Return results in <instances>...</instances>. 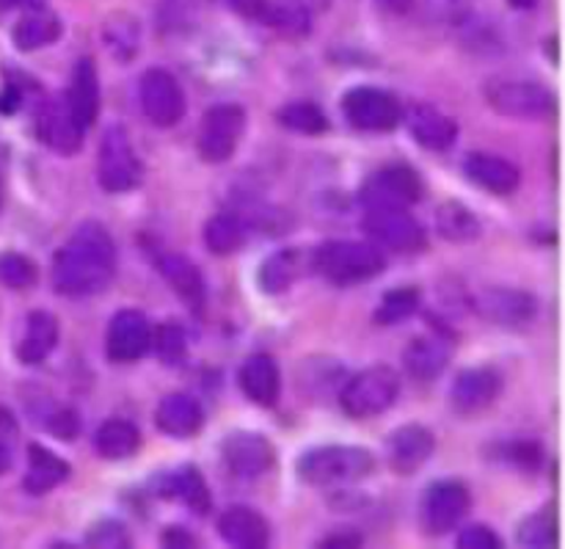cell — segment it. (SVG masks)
<instances>
[{"label": "cell", "mask_w": 565, "mask_h": 549, "mask_svg": "<svg viewBox=\"0 0 565 549\" xmlns=\"http://www.w3.org/2000/svg\"><path fill=\"white\" fill-rule=\"evenodd\" d=\"M116 276V243L99 221H83L53 254V287L66 298L97 296Z\"/></svg>", "instance_id": "cell-1"}, {"label": "cell", "mask_w": 565, "mask_h": 549, "mask_svg": "<svg viewBox=\"0 0 565 549\" xmlns=\"http://www.w3.org/2000/svg\"><path fill=\"white\" fill-rule=\"evenodd\" d=\"M315 274L334 287H356L384 274L386 257L375 243L329 241L315 252Z\"/></svg>", "instance_id": "cell-2"}, {"label": "cell", "mask_w": 565, "mask_h": 549, "mask_svg": "<svg viewBox=\"0 0 565 549\" xmlns=\"http://www.w3.org/2000/svg\"><path fill=\"white\" fill-rule=\"evenodd\" d=\"M375 469V456L359 445L312 447L296 462V473L309 486H345L367 478Z\"/></svg>", "instance_id": "cell-3"}, {"label": "cell", "mask_w": 565, "mask_h": 549, "mask_svg": "<svg viewBox=\"0 0 565 549\" xmlns=\"http://www.w3.org/2000/svg\"><path fill=\"white\" fill-rule=\"evenodd\" d=\"M401 395V376L390 365H373L340 387V407L348 418L367 420L384 414Z\"/></svg>", "instance_id": "cell-4"}, {"label": "cell", "mask_w": 565, "mask_h": 549, "mask_svg": "<svg viewBox=\"0 0 565 549\" xmlns=\"http://www.w3.org/2000/svg\"><path fill=\"white\" fill-rule=\"evenodd\" d=\"M97 182L105 193H110V197L136 191L143 182V163L136 155L130 133L121 125H116V122L105 127L103 141H99Z\"/></svg>", "instance_id": "cell-5"}, {"label": "cell", "mask_w": 565, "mask_h": 549, "mask_svg": "<svg viewBox=\"0 0 565 549\" xmlns=\"http://www.w3.org/2000/svg\"><path fill=\"white\" fill-rule=\"evenodd\" d=\"M246 122V108L237 103H218L204 110L196 136V149L204 163H226L235 158Z\"/></svg>", "instance_id": "cell-6"}, {"label": "cell", "mask_w": 565, "mask_h": 549, "mask_svg": "<svg viewBox=\"0 0 565 549\" xmlns=\"http://www.w3.org/2000/svg\"><path fill=\"white\" fill-rule=\"evenodd\" d=\"M486 103L497 114L508 119H550L557 110V97L544 86L533 81H489L483 88Z\"/></svg>", "instance_id": "cell-7"}, {"label": "cell", "mask_w": 565, "mask_h": 549, "mask_svg": "<svg viewBox=\"0 0 565 549\" xmlns=\"http://www.w3.org/2000/svg\"><path fill=\"white\" fill-rule=\"evenodd\" d=\"M362 232L379 249L414 254L425 249V230L408 208H364Z\"/></svg>", "instance_id": "cell-8"}, {"label": "cell", "mask_w": 565, "mask_h": 549, "mask_svg": "<svg viewBox=\"0 0 565 549\" xmlns=\"http://www.w3.org/2000/svg\"><path fill=\"white\" fill-rule=\"evenodd\" d=\"M469 508H472V495L461 481H434L419 500V525L428 536H447L463 522Z\"/></svg>", "instance_id": "cell-9"}, {"label": "cell", "mask_w": 565, "mask_h": 549, "mask_svg": "<svg viewBox=\"0 0 565 549\" xmlns=\"http://www.w3.org/2000/svg\"><path fill=\"white\" fill-rule=\"evenodd\" d=\"M138 103H141V114L147 116L149 125L158 130L180 125L188 108L180 81L163 66H152L143 72L138 81Z\"/></svg>", "instance_id": "cell-10"}, {"label": "cell", "mask_w": 565, "mask_h": 549, "mask_svg": "<svg viewBox=\"0 0 565 549\" xmlns=\"http://www.w3.org/2000/svg\"><path fill=\"white\" fill-rule=\"evenodd\" d=\"M423 191L425 186L417 169L406 163H395L375 169L362 182L359 202L364 208H408V204H417L423 199Z\"/></svg>", "instance_id": "cell-11"}, {"label": "cell", "mask_w": 565, "mask_h": 549, "mask_svg": "<svg viewBox=\"0 0 565 549\" xmlns=\"http://www.w3.org/2000/svg\"><path fill=\"white\" fill-rule=\"evenodd\" d=\"M342 114L362 133H392L401 125L403 105L384 88L356 86L342 97Z\"/></svg>", "instance_id": "cell-12"}, {"label": "cell", "mask_w": 565, "mask_h": 549, "mask_svg": "<svg viewBox=\"0 0 565 549\" xmlns=\"http://www.w3.org/2000/svg\"><path fill=\"white\" fill-rule=\"evenodd\" d=\"M221 458L237 478H263L276 464V447L257 431H230L221 442Z\"/></svg>", "instance_id": "cell-13"}, {"label": "cell", "mask_w": 565, "mask_h": 549, "mask_svg": "<svg viewBox=\"0 0 565 549\" xmlns=\"http://www.w3.org/2000/svg\"><path fill=\"white\" fill-rule=\"evenodd\" d=\"M502 373L491 365H475V368H463L456 376L450 387V407L452 412L461 418H475L483 414L486 409L494 407L497 398L502 395Z\"/></svg>", "instance_id": "cell-14"}, {"label": "cell", "mask_w": 565, "mask_h": 549, "mask_svg": "<svg viewBox=\"0 0 565 549\" xmlns=\"http://www.w3.org/2000/svg\"><path fill=\"white\" fill-rule=\"evenodd\" d=\"M36 136L50 152L61 155V158H72V155H77L83 149V138H86V133H83L81 127H77V122L72 119L64 94H58V97H47L39 103Z\"/></svg>", "instance_id": "cell-15"}, {"label": "cell", "mask_w": 565, "mask_h": 549, "mask_svg": "<svg viewBox=\"0 0 565 549\" xmlns=\"http://www.w3.org/2000/svg\"><path fill=\"white\" fill-rule=\"evenodd\" d=\"M475 309L480 318L494 326H505V329L530 326L539 315L535 296H530L527 291H516V287H483L475 296Z\"/></svg>", "instance_id": "cell-16"}, {"label": "cell", "mask_w": 565, "mask_h": 549, "mask_svg": "<svg viewBox=\"0 0 565 549\" xmlns=\"http://www.w3.org/2000/svg\"><path fill=\"white\" fill-rule=\"evenodd\" d=\"M226 3L243 20L259 22V25L287 33V36L303 39L312 31V14L292 0H226Z\"/></svg>", "instance_id": "cell-17"}, {"label": "cell", "mask_w": 565, "mask_h": 549, "mask_svg": "<svg viewBox=\"0 0 565 549\" xmlns=\"http://www.w3.org/2000/svg\"><path fill=\"white\" fill-rule=\"evenodd\" d=\"M152 348V326L147 315L138 309H119L108 324V337H105V351L116 365L138 362Z\"/></svg>", "instance_id": "cell-18"}, {"label": "cell", "mask_w": 565, "mask_h": 549, "mask_svg": "<svg viewBox=\"0 0 565 549\" xmlns=\"http://www.w3.org/2000/svg\"><path fill=\"white\" fill-rule=\"evenodd\" d=\"M452 359V335L445 326H434L414 337L403 351V368L417 381H436Z\"/></svg>", "instance_id": "cell-19"}, {"label": "cell", "mask_w": 565, "mask_h": 549, "mask_svg": "<svg viewBox=\"0 0 565 549\" xmlns=\"http://www.w3.org/2000/svg\"><path fill=\"white\" fill-rule=\"evenodd\" d=\"M401 122H406L408 133L414 141L428 152H447L456 147L458 141V125L456 119L445 114V110L434 108L430 103H412L403 110Z\"/></svg>", "instance_id": "cell-20"}, {"label": "cell", "mask_w": 565, "mask_h": 549, "mask_svg": "<svg viewBox=\"0 0 565 549\" xmlns=\"http://www.w3.org/2000/svg\"><path fill=\"white\" fill-rule=\"evenodd\" d=\"M436 453V436L434 431L425 429L419 423L401 425L395 434L386 440V458H390V467L397 475H414L430 462V456Z\"/></svg>", "instance_id": "cell-21"}, {"label": "cell", "mask_w": 565, "mask_h": 549, "mask_svg": "<svg viewBox=\"0 0 565 549\" xmlns=\"http://www.w3.org/2000/svg\"><path fill=\"white\" fill-rule=\"evenodd\" d=\"M66 105H70L72 119L77 122L83 133L92 130L99 119V103H103V94H99V75L94 59L83 55L75 61L70 77V88L64 92Z\"/></svg>", "instance_id": "cell-22"}, {"label": "cell", "mask_w": 565, "mask_h": 549, "mask_svg": "<svg viewBox=\"0 0 565 549\" xmlns=\"http://www.w3.org/2000/svg\"><path fill=\"white\" fill-rule=\"evenodd\" d=\"M152 492L160 500L182 503V506L191 508L199 517L210 514V508H213V495H210L207 481H204L202 469L193 467V464H185V467L158 475L152 484Z\"/></svg>", "instance_id": "cell-23"}, {"label": "cell", "mask_w": 565, "mask_h": 549, "mask_svg": "<svg viewBox=\"0 0 565 549\" xmlns=\"http://www.w3.org/2000/svg\"><path fill=\"white\" fill-rule=\"evenodd\" d=\"M158 271L166 279V285L177 293V298H180L191 313H204V304H207V285H204V276L202 271L196 268V263H191L185 254L169 252L160 254Z\"/></svg>", "instance_id": "cell-24"}, {"label": "cell", "mask_w": 565, "mask_h": 549, "mask_svg": "<svg viewBox=\"0 0 565 549\" xmlns=\"http://www.w3.org/2000/svg\"><path fill=\"white\" fill-rule=\"evenodd\" d=\"M463 171L475 186L483 191L494 193V197H511L519 186H522V171L516 163L508 158L489 152H469L463 160Z\"/></svg>", "instance_id": "cell-25"}, {"label": "cell", "mask_w": 565, "mask_h": 549, "mask_svg": "<svg viewBox=\"0 0 565 549\" xmlns=\"http://www.w3.org/2000/svg\"><path fill=\"white\" fill-rule=\"evenodd\" d=\"M154 423L171 440H193L204 425L202 403L193 395H188V392H169L158 403Z\"/></svg>", "instance_id": "cell-26"}, {"label": "cell", "mask_w": 565, "mask_h": 549, "mask_svg": "<svg viewBox=\"0 0 565 549\" xmlns=\"http://www.w3.org/2000/svg\"><path fill=\"white\" fill-rule=\"evenodd\" d=\"M237 381H241L243 395L252 403H257V407H276V401L281 395L279 362L270 353H254V357H248L243 362Z\"/></svg>", "instance_id": "cell-27"}, {"label": "cell", "mask_w": 565, "mask_h": 549, "mask_svg": "<svg viewBox=\"0 0 565 549\" xmlns=\"http://www.w3.org/2000/svg\"><path fill=\"white\" fill-rule=\"evenodd\" d=\"M221 539L235 549H265L270 545V525L254 508L232 506L218 519Z\"/></svg>", "instance_id": "cell-28"}, {"label": "cell", "mask_w": 565, "mask_h": 549, "mask_svg": "<svg viewBox=\"0 0 565 549\" xmlns=\"http://www.w3.org/2000/svg\"><path fill=\"white\" fill-rule=\"evenodd\" d=\"M61 33H64V22L47 6H36V9H25V14L17 20L11 39H14V47L22 53H33V50H42L47 44L58 42Z\"/></svg>", "instance_id": "cell-29"}, {"label": "cell", "mask_w": 565, "mask_h": 549, "mask_svg": "<svg viewBox=\"0 0 565 549\" xmlns=\"http://www.w3.org/2000/svg\"><path fill=\"white\" fill-rule=\"evenodd\" d=\"M72 475V467L61 456H55L53 451H47L44 445H31L28 447V473L22 478V489L33 497L50 495L53 489H58L61 484H66V478Z\"/></svg>", "instance_id": "cell-30"}, {"label": "cell", "mask_w": 565, "mask_h": 549, "mask_svg": "<svg viewBox=\"0 0 565 549\" xmlns=\"http://www.w3.org/2000/svg\"><path fill=\"white\" fill-rule=\"evenodd\" d=\"M58 346V320L55 315L36 309V313L28 315L25 331H22V340L17 346V359L22 365H42L50 353Z\"/></svg>", "instance_id": "cell-31"}, {"label": "cell", "mask_w": 565, "mask_h": 549, "mask_svg": "<svg viewBox=\"0 0 565 549\" xmlns=\"http://www.w3.org/2000/svg\"><path fill=\"white\" fill-rule=\"evenodd\" d=\"M303 274V254L298 249H281V252L270 254L263 260L257 271L259 291L268 296H281L290 291Z\"/></svg>", "instance_id": "cell-32"}, {"label": "cell", "mask_w": 565, "mask_h": 549, "mask_svg": "<svg viewBox=\"0 0 565 549\" xmlns=\"http://www.w3.org/2000/svg\"><path fill=\"white\" fill-rule=\"evenodd\" d=\"M94 447L105 462H125V458L136 456L141 447V431L130 420H105L94 434Z\"/></svg>", "instance_id": "cell-33"}, {"label": "cell", "mask_w": 565, "mask_h": 549, "mask_svg": "<svg viewBox=\"0 0 565 549\" xmlns=\"http://www.w3.org/2000/svg\"><path fill=\"white\" fill-rule=\"evenodd\" d=\"M248 237V224L243 221L241 213L235 210H224V213H215L213 219H207L204 224V246L207 252H213L215 257H230L237 249H243Z\"/></svg>", "instance_id": "cell-34"}, {"label": "cell", "mask_w": 565, "mask_h": 549, "mask_svg": "<svg viewBox=\"0 0 565 549\" xmlns=\"http://www.w3.org/2000/svg\"><path fill=\"white\" fill-rule=\"evenodd\" d=\"M436 232L450 243H475L483 235L478 215L458 199H447L436 210Z\"/></svg>", "instance_id": "cell-35"}, {"label": "cell", "mask_w": 565, "mask_h": 549, "mask_svg": "<svg viewBox=\"0 0 565 549\" xmlns=\"http://www.w3.org/2000/svg\"><path fill=\"white\" fill-rule=\"evenodd\" d=\"M103 42L116 61H125L127 64V61H132L138 42H141V25H138L136 17L127 14V11H114V14L103 22Z\"/></svg>", "instance_id": "cell-36"}, {"label": "cell", "mask_w": 565, "mask_h": 549, "mask_svg": "<svg viewBox=\"0 0 565 549\" xmlns=\"http://www.w3.org/2000/svg\"><path fill=\"white\" fill-rule=\"evenodd\" d=\"M276 122L285 130L298 133V136H323L329 133V116L312 99H292L285 108L276 110Z\"/></svg>", "instance_id": "cell-37"}, {"label": "cell", "mask_w": 565, "mask_h": 549, "mask_svg": "<svg viewBox=\"0 0 565 549\" xmlns=\"http://www.w3.org/2000/svg\"><path fill=\"white\" fill-rule=\"evenodd\" d=\"M419 304H423L419 287H395V291L384 293L379 309L373 313V320L379 326H397L412 318L419 309Z\"/></svg>", "instance_id": "cell-38"}, {"label": "cell", "mask_w": 565, "mask_h": 549, "mask_svg": "<svg viewBox=\"0 0 565 549\" xmlns=\"http://www.w3.org/2000/svg\"><path fill=\"white\" fill-rule=\"evenodd\" d=\"M152 348L166 368H177V365L185 362L188 357L185 329H182L177 320H169V324L158 326V331H152Z\"/></svg>", "instance_id": "cell-39"}, {"label": "cell", "mask_w": 565, "mask_h": 549, "mask_svg": "<svg viewBox=\"0 0 565 549\" xmlns=\"http://www.w3.org/2000/svg\"><path fill=\"white\" fill-rule=\"evenodd\" d=\"M519 545L530 549H552L557 547V519L555 511H535L519 525Z\"/></svg>", "instance_id": "cell-40"}, {"label": "cell", "mask_w": 565, "mask_h": 549, "mask_svg": "<svg viewBox=\"0 0 565 549\" xmlns=\"http://www.w3.org/2000/svg\"><path fill=\"white\" fill-rule=\"evenodd\" d=\"M36 279L39 268L31 257L20 252H0V285L9 291H28Z\"/></svg>", "instance_id": "cell-41"}, {"label": "cell", "mask_w": 565, "mask_h": 549, "mask_svg": "<svg viewBox=\"0 0 565 549\" xmlns=\"http://www.w3.org/2000/svg\"><path fill=\"white\" fill-rule=\"evenodd\" d=\"M458 33H461L463 42L480 55H489V53H497V50H502L500 33L494 31V25H491L489 20H483V17L478 14L463 17V20L458 22Z\"/></svg>", "instance_id": "cell-42"}, {"label": "cell", "mask_w": 565, "mask_h": 549, "mask_svg": "<svg viewBox=\"0 0 565 549\" xmlns=\"http://www.w3.org/2000/svg\"><path fill=\"white\" fill-rule=\"evenodd\" d=\"M497 458L508 462L511 467L522 469V473H539L541 464H544V447L539 442L530 440H513V442H502L497 447Z\"/></svg>", "instance_id": "cell-43"}, {"label": "cell", "mask_w": 565, "mask_h": 549, "mask_svg": "<svg viewBox=\"0 0 565 549\" xmlns=\"http://www.w3.org/2000/svg\"><path fill=\"white\" fill-rule=\"evenodd\" d=\"M86 547L92 549H130L132 536L119 519H97L86 530Z\"/></svg>", "instance_id": "cell-44"}, {"label": "cell", "mask_w": 565, "mask_h": 549, "mask_svg": "<svg viewBox=\"0 0 565 549\" xmlns=\"http://www.w3.org/2000/svg\"><path fill=\"white\" fill-rule=\"evenodd\" d=\"M44 425H47V431L55 436V440H64V442L75 440L77 431H81V420H77L75 409L70 407H55L53 412L44 418Z\"/></svg>", "instance_id": "cell-45"}, {"label": "cell", "mask_w": 565, "mask_h": 549, "mask_svg": "<svg viewBox=\"0 0 565 549\" xmlns=\"http://www.w3.org/2000/svg\"><path fill=\"white\" fill-rule=\"evenodd\" d=\"M458 549H502V539L489 525H469L458 536Z\"/></svg>", "instance_id": "cell-46"}, {"label": "cell", "mask_w": 565, "mask_h": 549, "mask_svg": "<svg viewBox=\"0 0 565 549\" xmlns=\"http://www.w3.org/2000/svg\"><path fill=\"white\" fill-rule=\"evenodd\" d=\"M22 105V86L20 81H14V77H9V81L3 83V88H0V114L3 116H11L17 114Z\"/></svg>", "instance_id": "cell-47"}, {"label": "cell", "mask_w": 565, "mask_h": 549, "mask_svg": "<svg viewBox=\"0 0 565 549\" xmlns=\"http://www.w3.org/2000/svg\"><path fill=\"white\" fill-rule=\"evenodd\" d=\"M160 541H163V547H169V549H196L199 547L196 536L188 534V530H182V528L163 530Z\"/></svg>", "instance_id": "cell-48"}, {"label": "cell", "mask_w": 565, "mask_h": 549, "mask_svg": "<svg viewBox=\"0 0 565 549\" xmlns=\"http://www.w3.org/2000/svg\"><path fill=\"white\" fill-rule=\"evenodd\" d=\"M318 547H326V549H342V547H348V549H356V547H362V536H356V534H340V536H329V539H323V541H320Z\"/></svg>", "instance_id": "cell-49"}, {"label": "cell", "mask_w": 565, "mask_h": 549, "mask_svg": "<svg viewBox=\"0 0 565 549\" xmlns=\"http://www.w3.org/2000/svg\"><path fill=\"white\" fill-rule=\"evenodd\" d=\"M373 3L379 6L384 14H392V17H403L414 9V0H373Z\"/></svg>", "instance_id": "cell-50"}, {"label": "cell", "mask_w": 565, "mask_h": 549, "mask_svg": "<svg viewBox=\"0 0 565 549\" xmlns=\"http://www.w3.org/2000/svg\"><path fill=\"white\" fill-rule=\"evenodd\" d=\"M0 6L6 9H36V6H44V0H0Z\"/></svg>", "instance_id": "cell-51"}, {"label": "cell", "mask_w": 565, "mask_h": 549, "mask_svg": "<svg viewBox=\"0 0 565 549\" xmlns=\"http://www.w3.org/2000/svg\"><path fill=\"white\" fill-rule=\"evenodd\" d=\"M292 3L303 6V9H307L309 14H312V11H326V9H329L331 0H292Z\"/></svg>", "instance_id": "cell-52"}, {"label": "cell", "mask_w": 565, "mask_h": 549, "mask_svg": "<svg viewBox=\"0 0 565 549\" xmlns=\"http://www.w3.org/2000/svg\"><path fill=\"white\" fill-rule=\"evenodd\" d=\"M11 469V451L3 440H0V475Z\"/></svg>", "instance_id": "cell-53"}, {"label": "cell", "mask_w": 565, "mask_h": 549, "mask_svg": "<svg viewBox=\"0 0 565 549\" xmlns=\"http://www.w3.org/2000/svg\"><path fill=\"white\" fill-rule=\"evenodd\" d=\"M511 3V9L516 11H533L535 6H539V0H508Z\"/></svg>", "instance_id": "cell-54"}]
</instances>
